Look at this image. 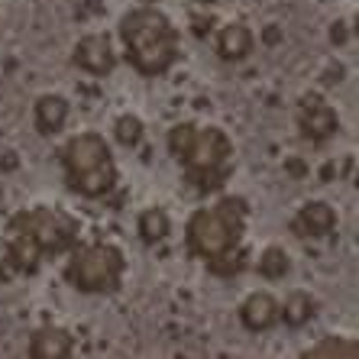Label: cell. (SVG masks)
<instances>
[{
  "label": "cell",
  "instance_id": "12",
  "mask_svg": "<svg viewBox=\"0 0 359 359\" xmlns=\"http://www.w3.org/2000/svg\"><path fill=\"white\" fill-rule=\"evenodd\" d=\"M334 226H337V210L327 201L301 204L298 217H294V230H301V236H330Z\"/></svg>",
  "mask_w": 359,
  "mask_h": 359
},
{
  "label": "cell",
  "instance_id": "14",
  "mask_svg": "<svg viewBox=\"0 0 359 359\" xmlns=\"http://www.w3.org/2000/svg\"><path fill=\"white\" fill-rule=\"evenodd\" d=\"M68 110H72V104H68V97H62V94H42L39 100H36L33 107V117H36V126H39V133H59L62 126H65L68 120Z\"/></svg>",
  "mask_w": 359,
  "mask_h": 359
},
{
  "label": "cell",
  "instance_id": "15",
  "mask_svg": "<svg viewBox=\"0 0 359 359\" xmlns=\"http://www.w3.org/2000/svg\"><path fill=\"white\" fill-rule=\"evenodd\" d=\"M282 311H278V320H285V327H304L314 314H318V298L311 292H292L285 301H278Z\"/></svg>",
  "mask_w": 359,
  "mask_h": 359
},
{
  "label": "cell",
  "instance_id": "19",
  "mask_svg": "<svg viewBox=\"0 0 359 359\" xmlns=\"http://www.w3.org/2000/svg\"><path fill=\"white\" fill-rule=\"evenodd\" d=\"M142 133H146V126H142V120L136 114H120L117 123H114V136H117V142L126 146V149H136L142 142Z\"/></svg>",
  "mask_w": 359,
  "mask_h": 359
},
{
  "label": "cell",
  "instance_id": "10",
  "mask_svg": "<svg viewBox=\"0 0 359 359\" xmlns=\"http://www.w3.org/2000/svg\"><path fill=\"white\" fill-rule=\"evenodd\" d=\"M72 353H75V337L59 324H46L29 337V356L33 359H68Z\"/></svg>",
  "mask_w": 359,
  "mask_h": 359
},
{
  "label": "cell",
  "instance_id": "20",
  "mask_svg": "<svg viewBox=\"0 0 359 359\" xmlns=\"http://www.w3.org/2000/svg\"><path fill=\"white\" fill-rule=\"evenodd\" d=\"M194 133H198V123H191V120H182V123H175L168 130V152H172L178 162L184 159V152L191 149Z\"/></svg>",
  "mask_w": 359,
  "mask_h": 359
},
{
  "label": "cell",
  "instance_id": "4",
  "mask_svg": "<svg viewBox=\"0 0 359 359\" xmlns=\"http://www.w3.org/2000/svg\"><path fill=\"white\" fill-rule=\"evenodd\" d=\"M126 272L123 250L114 243H81L72 246V259L65 266V278L72 288L84 294L114 292Z\"/></svg>",
  "mask_w": 359,
  "mask_h": 359
},
{
  "label": "cell",
  "instance_id": "16",
  "mask_svg": "<svg viewBox=\"0 0 359 359\" xmlns=\"http://www.w3.org/2000/svg\"><path fill=\"white\" fill-rule=\"evenodd\" d=\"M256 272H259L262 278H269V282H278V278H285L288 272H292V256H288V250L285 246H266V250L259 252V259H256Z\"/></svg>",
  "mask_w": 359,
  "mask_h": 359
},
{
  "label": "cell",
  "instance_id": "21",
  "mask_svg": "<svg viewBox=\"0 0 359 359\" xmlns=\"http://www.w3.org/2000/svg\"><path fill=\"white\" fill-rule=\"evenodd\" d=\"M346 26H350V23H334V29H330V39L343 42V36H346Z\"/></svg>",
  "mask_w": 359,
  "mask_h": 359
},
{
  "label": "cell",
  "instance_id": "9",
  "mask_svg": "<svg viewBox=\"0 0 359 359\" xmlns=\"http://www.w3.org/2000/svg\"><path fill=\"white\" fill-rule=\"evenodd\" d=\"M278 311H282V304L272 292H252L240 304V324L252 334H262V330H272L278 324Z\"/></svg>",
  "mask_w": 359,
  "mask_h": 359
},
{
  "label": "cell",
  "instance_id": "13",
  "mask_svg": "<svg viewBox=\"0 0 359 359\" xmlns=\"http://www.w3.org/2000/svg\"><path fill=\"white\" fill-rule=\"evenodd\" d=\"M42 256H46V252H42V246L33 236L10 226V233H7V262L10 266L17 269V272H36Z\"/></svg>",
  "mask_w": 359,
  "mask_h": 359
},
{
  "label": "cell",
  "instance_id": "7",
  "mask_svg": "<svg viewBox=\"0 0 359 359\" xmlns=\"http://www.w3.org/2000/svg\"><path fill=\"white\" fill-rule=\"evenodd\" d=\"M298 126L301 136L311 142H327L340 130V117H337L334 104L320 94H304L298 104Z\"/></svg>",
  "mask_w": 359,
  "mask_h": 359
},
{
  "label": "cell",
  "instance_id": "1",
  "mask_svg": "<svg viewBox=\"0 0 359 359\" xmlns=\"http://www.w3.org/2000/svg\"><path fill=\"white\" fill-rule=\"evenodd\" d=\"M120 46L126 62L146 78H159L178 62L182 55V33L178 26L152 4L126 10L120 17Z\"/></svg>",
  "mask_w": 359,
  "mask_h": 359
},
{
  "label": "cell",
  "instance_id": "18",
  "mask_svg": "<svg viewBox=\"0 0 359 359\" xmlns=\"http://www.w3.org/2000/svg\"><path fill=\"white\" fill-rule=\"evenodd\" d=\"M136 230H140L142 243H162L168 236V230H172V220H168V214L162 208H146L140 214V220H136Z\"/></svg>",
  "mask_w": 359,
  "mask_h": 359
},
{
  "label": "cell",
  "instance_id": "3",
  "mask_svg": "<svg viewBox=\"0 0 359 359\" xmlns=\"http://www.w3.org/2000/svg\"><path fill=\"white\" fill-rule=\"evenodd\" d=\"M62 168H65L68 188L81 198H104L117 184V162L110 156V142L91 130L65 142Z\"/></svg>",
  "mask_w": 359,
  "mask_h": 359
},
{
  "label": "cell",
  "instance_id": "8",
  "mask_svg": "<svg viewBox=\"0 0 359 359\" xmlns=\"http://www.w3.org/2000/svg\"><path fill=\"white\" fill-rule=\"evenodd\" d=\"M72 62H75L81 72L94 78H104L117 68V46L107 33H84L75 42V52H72Z\"/></svg>",
  "mask_w": 359,
  "mask_h": 359
},
{
  "label": "cell",
  "instance_id": "11",
  "mask_svg": "<svg viewBox=\"0 0 359 359\" xmlns=\"http://www.w3.org/2000/svg\"><path fill=\"white\" fill-rule=\"evenodd\" d=\"M252 46H256V36L243 20L224 23L217 29V36H214V49H217V55L224 62H243L252 52Z\"/></svg>",
  "mask_w": 359,
  "mask_h": 359
},
{
  "label": "cell",
  "instance_id": "5",
  "mask_svg": "<svg viewBox=\"0 0 359 359\" xmlns=\"http://www.w3.org/2000/svg\"><path fill=\"white\" fill-rule=\"evenodd\" d=\"M233 159V140L226 136L224 126H198L191 149L184 152V178L191 182L194 191H214L230 175Z\"/></svg>",
  "mask_w": 359,
  "mask_h": 359
},
{
  "label": "cell",
  "instance_id": "6",
  "mask_svg": "<svg viewBox=\"0 0 359 359\" xmlns=\"http://www.w3.org/2000/svg\"><path fill=\"white\" fill-rule=\"evenodd\" d=\"M10 226L33 236L42 246V252H65L78 243V220L68 217L65 210L46 208V204H36V208L13 214Z\"/></svg>",
  "mask_w": 359,
  "mask_h": 359
},
{
  "label": "cell",
  "instance_id": "22",
  "mask_svg": "<svg viewBox=\"0 0 359 359\" xmlns=\"http://www.w3.org/2000/svg\"><path fill=\"white\" fill-rule=\"evenodd\" d=\"M142 4H156V0H142Z\"/></svg>",
  "mask_w": 359,
  "mask_h": 359
},
{
  "label": "cell",
  "instance_id": "17",
  "mask_svg": "<svg viewBox=\"0 0 359 359\" xmlns=\"http://www.w3.org/2000/svg\"><path fill=\"white\" fill-rule=\"evenodd\" d=\"M304 356L311 359H324V356H359V343L356 337H340V334H327L320 337L314 346H308L304 350Z\"/></svg>",
  "mask_w": 359,
  "mask_h": 359
},
{
  "label": "cell",
  "instance_id": "2",
  "mask_svg": "<svg viewBox=\"0 0 359 359\" xmlns=\"http://www.w3.org/2000/svg\"><path fill=\"white\" fill-rule=\"evenodd\" d=\"M246 201L226 194L220 198L217 204L210 208H198L188 217V250L198 256V259L210 262V259H220L226 252L240 250V240H243V226H246Z\"/></svg>",
  "mask_w": 359,
  "mask_h": 359
}]
</instances>
